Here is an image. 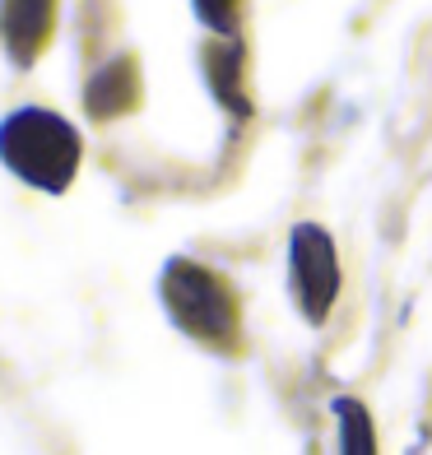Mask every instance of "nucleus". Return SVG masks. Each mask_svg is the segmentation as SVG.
<instances>
[{"mask_svg": "<svg viewBox=\"0 0 432 455\" xmlns=\"http://www.w3.org/2000/svg\"><path fill=\"white\" fill-rule=\"evenodd\" d=\"M79 131L47 108H19L0 121V163L37 191H66L79 168Z\"/></svg>", "mask_w": 432, "mask_h": 455, "instance_id": "f257e3e1", "label": "nucleus"}, {"mask_svg": "<svg viewBox=\"0 0 432 455\" xmlns=\"http://www.w3.org/2000/svg\"><path fill=\"white\" fill-rule=\"evenodd\" d=\"M163 307L177 330H187L191 339L210 344V348H233L237 344V298L223 283V275L204 270V265L177 256L163 265L158 279Z\"/></svg>", "mask_w": 432, "mask_h": 455, "instance_id": "f03ea898", "label": "nucleus"}, {"mask_svg": "<svg viewBox=\"0 0 432 455\" xmlns=\"http://www.w3.org/2000/svg\"><path fill=\"white\" fill-rule=\"evenodd\" d=\"M288 279H293V298L302 307V316L312 325H321L340 298V260H335V242L325 228H316V223L293 228V242H288Z\"/></svg>", "mask_w": 432, "mask_h": 455, "instance_id": "7ed1b4c3", "label": "nucleus"}, {"mask_svg": "<svg viewBox=\"0 0 432 455\" xmlns=\"http://www.w3.org/2000/svg\"><path fill=\"white\" fill-rule=\"evenodd\" d=\"M52 10L56 0H5L0 5V37H5L10 60L28 66L43 52V43L52 37Z\"/></svg>", "mask_w": 432, "mask_h": 455, "instance_id": "20e7f679", "label": "nucleus"}, {"mask_svg": "<svg viewBox=\"0 0 432 455\" xmlns=\"http://www.w3.org/2000/svg\"><path fill=\"white\" fill-rule=\"evenodd\" d=\"M135 93H140V70L131 56H116L108 60L93 79H89V112L93 116H116L135 108Z\"/></svg>", "mask_w": 432, "mask_h": 455, "instance_id": "39448f33", "label": "nucleus"}, {"mask_svg": "<svg viewBox=\"0 0 432 455\" xmlns=\"http://www.w3.org/2000/svg\"><path fill=\"white\" fill-rule=\"evenodd\" d=\"M335 419H340V451L344 455H377V437H372V419L358 400L340 395L335 404Z\"/></svg>", "mask_w": 432, "mask_h": 455, "instance_id": "423d86ee", "label": "nucleus"}, {"mask_svg": "<svg viewBox=\"0 0 432 455\" xmlns=\"http://www.w3.org/2000/svg\"><path fill=\"white\" fill-rule=\"evenodd\" d=\"M204 70H210V84L214 93L228 102V108L246 112V98H242V84H237V70H242V47H214L210 56H204Z\"/></svg>", "mask_w": 432, "mask_h": 455, "instance_id": "0eeeda50", "label": "nucleus"}, {"mask_svg": "<svg viewBox=\"0 0 432 455\" xmlns=\"http://www.w3.org/2000/svg\"><path fill=\"white\" fill-rule=\"evenodd\" d=\"M196 14L219 33H233V0H196Z\"/></svg>", "mask_w": 432, "mask_h": 455, "instance_id": "6e6552de", "label": "nucleus"}]
</instances>
